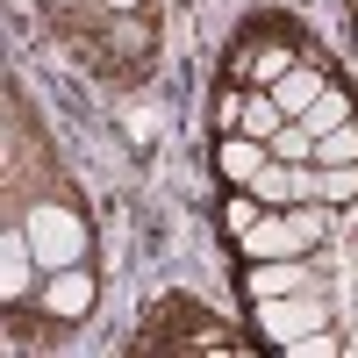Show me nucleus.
I'll return each mask as SVG.
<instances>
[{"mask_svg":"<svg viewBox=\"0 0 358 358\" xmlns=\"http://www.w3.org/2000/svg\"><path fill=\"white\" fill-rule=\"evenodd\" d=\"M351 115H358V101H351V86H337V79H330V86H322V101H315V108L301 115V122H308V129L322 136V129H337V122H351Z\"/></svg>","mask_w":358,"mask_h":358,"instance_id":"11","label":"nucleus"},{"mask_svg":"<svg viewBox=\"0 0 358 358\" xmlns=\"http://www.w3.org/2000/svg\"><path fill=\"white\" fill-rule=\"evenodd\" d=\"M94 8H101V15H136L143 0H94Z\"/></svg>","mask_w":358,"mask_h":358,"instance_id":"14","label":"nucleus"},{"mask_svg":"<svg viewBox=\"0 0 358 358\" xmlns=\"http://www.w3.org/2000/svg\"><path fill=\"white\" fill-rule=\"evenodd\" d=\"M36 265H43V258L29 251V229L15 222L8 236H0V294H8V308L36 301V287H43V280H36Z\"/></svg>","mask_w":358,"mask_h":358,"instance_id":"7","label":"nucleus"},{"mask_svg":"<svg viewBox=\"0 0 358 358\" xmlns=\"http://www.w3.org/2000/svg\"><path fill=\"white\" fill-rule=\"evenodd\" d=\"M301 287H322L308 258H244V294L251 301H280V294H301Z\"/></svg>","mask_w":358,"mask_h":358,"instance_id":"6","label":"nucleus"},{"mask_svg":"<svg viewBox=\"0 0 358 358\" xmlns=\"http://www.w3.org/2000/svg\"><path fill=\"white\" fill-rule=\"evenodd\" d=\"M351 258H358V229H351Z\"/></svg>","mask_w":358,"mask_h":358,"instance_id":"16","label":"nucleus"},{"mask_svg":"<svg viewBox=\"0 0 358 358\" xmlns=\"http://www.w3.org/2000/svg\"><path fill=\"white\" fill-rule=\"evenodd\" d=\"M351 351H358V344H351Z\"/></svg>","mask_w":358,"mask_h":358,"instance_id":"17","label":"nucleus"},{"mask_svg":"<svg viewBox=\"0 0 358 358\" xmlns=\"http://www.w3.org/2000/svg\"><path fill=\"white\" fill-rule=\"evenodd\" d=\"M308 43H315V36H301L287 15H258V22L236 29V43H229V79H236V86H273Z\"/></svg>","mask_w":358,"mask_h":358,"instance_id":"1","label":"nucleus"},{"mask_svg":"<svg viewBox=\"0 0 358 358\" xmlns=\"http://www.w3.org/2000/svg\"><path fill=\"white\" fill-rule=\"evenodd\" d=\"M273 158H287V165H315V129L301 122V115H287V122L273 129Z\"/></svg>","mask_w":358,"mask_h":358,"instance_id":"12","label":"nucleus"},{"mask_svg":"<svg viewBox=\"0 0 358 358\" xmlns=\"http://www.w3.org/2000/svg\"><path fill=\"white\" fill-rule=\"evenodd\" d=\"M322 86H330V57H322V43H308V50L273 79V101H280L287 115H308V108L322 101Z\"/></svg>","mask_w":358,"mask_h":358,"instance_id":"5","label":"nucleus"},{"mask_svg":"<svg viewBox=\"0 0 358 358\" xmlns=\"http://www.w3.org/2000/svg\"><path fill=\"white\" fill-rule=\"evenodd\" d=\"M43 8H72V0H43Z\"/></svg>","mask_w":358,"mask_h":358,"instance_id":"15","label":"nucleus"},{"mask_svg":"<svg viewBox=\"0 0 358 358\" xmlns=\"http://www.w3.org/2000/svg\"><path fill=\"white\" fill-rule=\"evenodd\" d=\"M315 165H358V115L315 136Z\"/></svg>","mask_w":358,"mask_h":358,"instance_id":"13","label":"nucleus"},{"mask_svg":"<svg viewBox=\"0 0 358 358\" xmlns=\"http://www.w3.org/2000/svg\"><path fill=\"white\" fill-rule=\"evenodd\" d=\"M22 229H29V251L43 258V273H57V265H86V244H94L86 208H72V201H29L22 208Z\"/></svg>","mask_w":358,"mask_h":358,"instance_id":"2","label":"nucleus"},{"mask_svg":"<svg viewBox=\"0 0 358 358\" xmlns=\"http://www.w3.org/2000/svg\"><path fill=\"white\" fill-rule=\"evenodd\" d=\"M308 201L351 208V201H358V165H315V172H308Z\"/></svg>","mask_w":358,"mask_h":358,"instance_id":"10","label":"nucleus"},{"mask_svg":"<svg viewBox=\"0 0 358 358\" xmlns=\"http://www.w3.org/2000/svg\"><path fill=\"white\" fill-rule=\"evenodd\" d=\"M273 165V143L265 136H244V129H222L215 143V172L229 179V187H258V172Z\"/></svg>","mask_w":358,"mask_h":358,"instance_id":"8","label":"nucleus"},{"mask_svg":"<svg viewBox=\"0 0 358 358\" xmlns=\"http://www.w3.org/2000/svg\"><path fill=\"white\" fill-rule=\"evenodd\" d=\"M315 330H330V294H322V287L258 301V337H273V344H308Z\"/></svg>","mask_w":358,"mask_h":358,"instance_id":"3","label":"nucleus"},{"mask_svg":"<svg viewBox=\"0 0 358 358\" xmlns=\"http://www.w3.org/2000/svg\"><path fill=\"white\" fill-rule=\"evenodd\" d=\"M36 315H50V322H79L86 308H94V273L86 265H57V273L36 287V301H29Z\"/></svg>","mask_w":358,"mask_h":358,"instance_id":"4","label":"nucleus"},{"mask_svg":"<svg viewBox=\"0 0 358 358\" xmlns=\"http://www.w3.org/2000/svg\"><path fill=\"white\" fill-rule=\"evenodd\" d=\"M308 172H315V165H287V158H273V165L258 172L251 194H258L265 208H294V201H308Z\"/></svg>","mask_w":358,"mask_h":358,"instance_id":"9","label":"nucleus"}]
</instances>
